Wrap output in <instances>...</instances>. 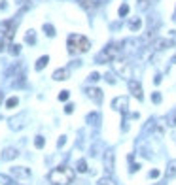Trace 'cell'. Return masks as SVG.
<instances>
[{
	"label": "cell",
	"instance_id": "obj_1",
	"mask_svg": "<svg viewBox=\"0 0 176 185\" xmlns=\"http://www.w3.org/2000/svg\"><path fill=\"white\" fill-rule=\"evenodd\" d=\"M76 177V172L70 166H57L47 174V181L51 185H70Z\"/></svg>",
	"mask_w": 176,
	"mask_h": 185
},
{
	"label": "cell",
	"instance_id": "obj_2",
	"mask_svg": "<svg viewBox=\"0 0 176 185\" xmlns=\"http://www.w3.org/2000/svg\"><path fill=\"white\" fill-rule=\"evenodd\" d=\"M66 45H68L70 53H87L91 47V42L85 36H82V34H70Z\"/></svg>",
	"mask_w": 176,
	"mask_h": 185
},
{
	"label": "cell",
	"instance_id": "obj_3",
	"mask_svg": "<svg viewBox=\"0 0 176 185\" xmlns=\"http://www.w3.org/2000/svg\"><path fill=\"white\" fill-rule=\"evenodd\" d=\"M112 68L117 76H121L123 80H133V68H131V62L129 61H123V59H114L112 61Z\"/></svg>",
	"mask_w": 176,
	"mask_h": 185
},
{
	"label": "cell",
	"instance_id": "obj_4",
	"mask_svg": "<svg viewBox=\"0 0 176 185\" xmlns=\"http://www.w3.org/2000/svg\"><path fill=\"white\" fill-rule=\"evenodd\" d=\"M13 34H15V21H11V19L0 21V36L11 40Z\"/></svg>",
	"mask_w": 176,
	"mask_h": 185
},
{
	"label": "cell",
	"instance_id": "obj_5",
	"mask_svg": "<svg viewBox=\"0 0 176 185\" xmlns=\"http://www.w3.org/2000/svg\"><path fill=\"white\" fill-rule=\"evenodd\" d=\"M102 165H104V170H106L108 176L114 172V166H116V153H114V149H106V151H104Z\"/></svg>",
	"mask_w": 176,
	"mask_h": 185
},
{
	"label": "cell",
	"instance_id": "obj_6",
	"mask_svg": "<svg viewBox=\"0 0 176 185\" xmlns=\"http://www.w3.org/2000/svg\"><path fill=\"white\" fill-rule=\"evenodd\" d=\"M27 113L23 111V113H19V115H15V117H11L10 119V129L11 130H21V129H25L27 127Z\"/></svg>",
	"mask_w": 176,
	"mask_h": 185
},
{
	"label": "cell",
	"instance_id": "obj_7",
	"mask_svg": "<svg viewBox=\"0 0 176 185\" xmlns=\"http://www.w3.org/2000/svg\"><path fill=\"white\" fill-rule=\"evenodd\" d=\"M129 92L135 98H138V100H142L144 98V92H142V85H140V81H136V80H129Z\"/></svg>",
	"mask_w": 176,
	"mask_h": 185
},
{
	"label": "cell",
	"instance_id": "obj_8",
	"mask_svg": "<svg viewBox=\"0 0 176 185\" xmlns=\"http://www.w3.org/2000/svg\"><path fill=\"white\" fill-rule=\"evenodd\" d=\"M11 176L15 177V180H29L32 174H30V168H27V166H13Z\"/></svg>",
	"mask_w": 176,
	"mask_h": 185
},
{
	"label": "cell",
	"instance_id": "obj_9",
	"mask_svg": "<svg viewBox=\"0 0 176 185\" xmlns=\"http://www.w3.org/2000/svg\"><path fill=\"white\" fill-rule=\"evenodd\" d=\"M127 106H129L127 96H117V98H114V100H112V108L117 110V111H121V113L127 111Z\"/></svg>",
	"mask_w": 176,
	"mask_h": 185
},
{
	"label": "cell",
	"instance_id": "obj_10",
	"mask_svg": "<svg viewBox=\"0 0 176 185\" xmlns=\"http://www.w3.org/2000/svg\"><path fill=\"white\" fill-rule=\"evenodd\" d=\"M85 92H87V96H89L95 104H101V102H102V91L98 89V87H87Z\"/></svg>",
	"mask_w": 176,
	"mask_h": 185
},
{
	"label": "cell",
	"instance_id": "obj_11",
	"mask_svg": "<svg viewBox=\"0 0 176 185\" xmlns=\"http://www.w3.org/2000/svg\"><path fill=\"white\" fill-rule=\"evenodd\" d=\"M17 157H19L17 147H4L2 153H0V159H2V161H13V159H17Z\"/></svg>",
	"mask_w": 176,
	"mask_h": 185
},
{
	"label": "cell",
	"instance_id": "obj_12",
	"mask_svg": "<svg viewBox=\"0 0 176 185\" xmlns=\"http://www.w3.org/2000/svg\"><path fill=\"white\" fill-rule=\"evenodd\" d=\"M70 77V70L68 68H59V70H55L53 72V80H57V81H65Z\"/></svg>",
	"mask_w": 176,
	"mask_h": 185
},
{
	"label": "cell",
	"instance_id": "obj_13",
	"mask_svg": "<svg viewBox=\"0 0 176 185\" xmlns=\"http://www.w3.org/2000/svg\"><path fill=\"white\" fill-rule=\"evenodd\" d=\"M171 45H172V42H171V40H163V38L153 40V44H152V47L157 49V51H161V49H167V47H171Z\"/></svg>",
	"mask_w": 176,
	"mask_h": 185
},
{
	"label": "cell",
	"instance_id": "obj_14",
	"mask_svg": "<svg viewBox=\"0 0 176 185\" xmlns=\"http://www.w3.org/2000/svg\"><path fill=\"white\" fill-rule=\"evenodd\" d=\"M165 176H167V177H174V176H176V159H174V161H171V162L167 165Z\"/></svg>",
	"mask_w": 176,
	"mask_h": 185
},
{
	"label": "cell",
	"instance_id": "obj_15",
	"mask_svg": "<svg viewBox=\"0 0 176 185\" xmlns=\"http://www.w3.org/2000/svg\"><path fill=\"white\" fill-rule=\"evenodd\" d=\"M76 2H78V6H82L83 10H87V11H91V10H95V2L93 0H76Z\"/></svg>",
	"mask_w": 176,
	"mask_h": 185
},
{
	"label": "cell",
	"instance_id": "obj_16",
	"mask_svg": "<svg viewBox=\"0 0 176 185\" xmlns=\"http://www.w3.org/2000/svg\"><path fill=\"white\" fill-rule=\"evenodd\" d=\"M47 62H49V57H47V55H44V57H40V59L36 61V64H34V68H36L38 72H40V70H44V68L47 66Z\"/></svg>",
	"mask_w": 176,
	"mask_h": 185
},
{
	"label": "cell",
	"instance_id": "obj_17",
	"mask_svg": "<svg viewBox=\"0 0 176 185\" xmlns=\"http://www.w3.org/2000/svg\"><path fill=\"white\" fill-rule=\"evenodd\" d=\"M165 121H167V127H171V129H174L176 127V110H172L168 115L165 117Z\"/></svg>",
	"mask_w": 176,
	"mask_h": 185
},
{
	"label": "cell",
	"instance_id": "obj_18",
	"mask_svg": "<svg viewBox=\"0 0 176 185\" xmlns=\"http://www.w3.org/2000/svg\"><path fill=\"white\" fill-rule=\"evenodd\" d=\"M87 123L89 125H98V123H101V115H98V113L97 111H93V113H89V115H87Z\"/></svg>",
	"mask_w": 176,
	"mask_h": 185
},
{
	"label": "cell",
	"instance_id": "obj_19",
	"mask_svg": "<svg viewBox=\"0 0 176 185\" xmlns=\"http://www.w3.org/2000/svg\"><path fill=\"white\" fill-rule=\"evenodd\" d=\"M76 170H78L80 174H85L87 172V161L85 159H80L78 162H76Z\"/></svg>",
	"mask_w": 176,
	"mask_h": 185
},
{
	"label": "cell",
	"instance_id": "obj_20",
	"mask_svg": "<svg viewBox=\"0 0 176 185\" xmlns=\"http://www.w3.org/2000/svg\"><path fill=\"white\" fill-rule=\"evenodd\" d=\"M97 185H117V183H116V180H114L112 176H104V177H101V180H98Z\"/></svg>",
	"mask_w": 176,
	"mask_h": 185
},
{
	"label": "cell",
	"instance_id": "obj_21",
	"mask_svg": "<svg viewBox=\"0 0 176 185\" xmlns=\"http://www.w3.org/2000/svg\"><path fill=\"white\" fill-rule=\"evenodd\" d=\"M13 176H6V174H0V185H13Z\"/></svg>",
	"mask_w": 176,
	"mask_h": 185
},
{
	"label": "cell",
	"instance_id": "obj_22",
	"mask_svg": "<svg viewBox=\"0 0 176 185\" xmlns=\"http://www.w3.org/2000/svg\"><path fill=\"white\" fill-rule=\"evenodd\" d=\"M140 27H142V21H140L138 17H136V19H133V21H131V23H129V28H131V30H133V32H136V30H138V28H140Z\"/></svg>",
	"mask_w": 176,
	"mask_h": 185
},
{
	"label": "cell",
	"instance_id": "obj_23",
	"mask_svg": "<svg viewBox=\"0 0 176 185\" xmlns=\"http://www.w3.org/2000/svg\"><path fill=\"white\" fill-rule=\"evenodd\" d=\"M44 146H46V138H44V136H40V134H38V136L34 138V147H36V149H42Z\"/></svg>",
	"mask_w": 176,
	"mask_h": 185
},
{
	"label": "cell",
	"instance_id": "obj_24",
	"mask_svg": "<svg viewBox=\"0 0 176 185\" xmlns=\"http://www.w3.org/2000/svg\"><path fill=\"white\" fill-rule=\"evenodd\" d=\"M44 32L47 34L49 38H53V36H55V28H53V25H49V23H44Z\"/></svg>",
	"mask_w": 176,
	"mask_h": 185
},
{
	"label": "cell",
	"instance_id": "obj_25",
	"mask_svg": "<svg viewBox=\"0 0 176 185\" xmlns=\"http://www.w3.org/2000/svg\"><path fill=\"white\" fill-rule=\"evenodd\" d=\"M19 104V98L17 96H11V98H8V100H6V108H15V106Z\"/></svg>",
	"mask_w": 176,
	"mask_h": 185
},
{
	"label": "cell",
	"instance_id": "obj_26",
	"mask_svg": "<svg viewBox=\"0 0 176 185\" xmlns=\"http://www.w3.org/2000/svg\"><path fill=\"white\" fill-rule=\"evenodd\" d=\"M150 4H153V0H138V10H148L150 8Z\"/></svg>",
	"mask_w": 176,
	"mask_h": 185
},
{
	"label": "cell",
	"instance_id": "obj_27",
	"mask_svg": "<svg viewBox=\"0 0 176 185\" xmlns=\"http://www.w3.org/2000/svg\"><path fill=\"white\" fill-rule=\"evenodd\" d=\"M25 40L29 42V44H34V42H36V34H34V30H29V32H27Z\"/></svg>",
	"mask_w": 176,
	"mask_h": 185
},
{
	"label": "cell",
	"instance_id": "obj_28",
	"mask_svg": "<svg viewBox=\"0 0 176 185\" xmlns=\"http://www.w3.org/2000/svg\"><path fill=\"white\" fill-rule=\"evenodd\" d=\"M119 17H125V15H127V13H129V6L127 4H121V6H119Z\"/></svg>",
	"mask_w": 176,
	"mask_h": 185
},
{
	"label": "cell",
	"instance_id": "obj_29",
	"mask_svg": "<svg viewBox=\"0 0 176 185\" xmlns=\"http://www.w3.org/2000/svg\"><path fill=\"white\" fill-rule=\"evenodd\" d=\"M19 51H21V45H17V44H13L11 49H10V53H11V55H19Z\"/></svg>",
	"mask_w": 176,
	"mask_h": 185
},
{
	"label": "cell",
	"instance_id": "obj_30",
	"mask_svg": "<svg viewBox=\"0 0 176 185\" xmlns=\"http://www.w3.org/2000/svg\"><path fill=\"white\" fill-rule=\"evenodd\" d=\"M68 91H61V95H59V100H62V102H65V100H68Z\"/></svg>",
	"mask_w": 176,
	"mask_h": 185
},
{
	"label": "cell",
	"instance_id": "obj_31",
	"mask_svg": "<svg viewBox=\"0 0 176 185\" xmlns=\"http://www.w3.org/2000/svg\"><path fill=\"white\" fill-rule=\"evenodd\" d=\"M152 100L155 102V104H159V102H161V92H153V95H152Z\"/></svg>",
	"mask_w": 176,
	"mask_h": 185
},
{
	"label": "cell",
	"instance_id": "obj_32",
	"mask_svg": "<svg viewBox=\"0 0 176 185\" xmlns=\"http://www.w3.org/2000/svg\"><path fill=\"white\" fill-rule=\"evenodd\" d=\"M89 80H91V81H97V80H101V76H98L97 72H91V74H89Z\"/></svg>",
	"mask_w": 176,
	"mask_h": 185
},
{
	"label": "cell",
	"instance_id": "obj_33",
	"mask_svg": "<svg viewBox=\"0 0 176 185\" xmlns=\"http://www.w3.org/2000/svg\"><path fill=\"white\" fill-rule=\"evenodd\" d=\"M74 111V104H66L65 106V113H72Z\"/></svg>",
	"mask_w": 176,
	"mask_h": 185
},
{
	"label": "cell",
	"instance_id": "obj_34",
	"mask_svg": "<svg viewBox=\"0 0 176 185\" xmlns=\"http://www.w3.org/2000/svg\"><path fill=\"white\" fill-rule=\"evenodd\" d=\"M65 144H66V136H61V138H59V142H57V147H62Z\"/></svg>",
	"mask_w": 176,
	"mask_h": 185
},
{
	"label": "cell",
	"instance_id": "obj_35",
	"mask_svg": "<svg viewBox=\"0 0 176 185\" xmlns=\"http://www.w3.org/2000/svg\"><path fill=\"white\" fill-rule=\"evenodd\" d=\"M6 51V42H4V38L0 36V53H4Z\"/></svg>",
	"mask_w": 176,
	"mask_h": 185
},
{
	"label": "cell",
	"instance_id": "obj_36",
	"mask_svg": "<svg viewBox=\"0 0 176 185\" xmlns=\"http://www.w3.org/2000/svg\"><path fill=\"white\" fill-rule=\"evenodd\" d=\"M106 81L108 83H116V77L112 76V74H106Z\"/></svg>",
	"mask_w": 176,
	"mask_h": 185
},
{
	"label": "cell",
	"instance_id": "obj_37",
	"mask_svg": "<svg viewBox=\"0 0 176 185\" xmlns=\"http://www.w3.org/2000/svg\"><path fill=\"white\" fill-rule=\"evenodd\" d=\"M150 177H159V170H152V172H150Z\"/></svg>",
	"mask_w": 176,
	"mask_h": 185
},
{
	"label": "cell",
	"instance_id": "obj_38",
	"mask_svg": "<svg viewBox=\"0 0 176 185\" xmlns=\"http://www.w3.org/2000/svg\"><path fill=\"white\" fill-rule=\"evenodd\" d=\"M138 168H140L138 165H131V172H136V170H138Z\"/></svg>",
	"mask_w": 176,
	"mask_h": 185
},
{
	"label": "cell",
	"instance_id": "obj_39",
	"mask_svg": "<svg viewBox=\"0 0 176 185\" xmlns=\"http://www.w3.org/2000/svg\"><path fill=\"white\" fill-rule=\"evenodd\" d=\"M2 104H4V92L0 91V106H2Z\"/></svg>",
	"mask_w": 176,
	"mask_h": 185
},
{
	"label": "cell",
	"instance_id": "obj_40",
	"mask_svg": "<svg viewBox=\"0 0 176 185\" xmlns=\"http://www.w3.org/2000/svg\"><path fill=\"white\" fill-rule=\"evenodd\" d=\"M25 2V0H17V4H23Z\"/></svg>",
	"mask_w": 176,
	"mask_h": 185
},
{
	"label": "cell",
	"instance_id": "obj_41",
	"mask_svg": "<svg viewBox=\"0 0 176 185\" xmlns=\"http://www.w3.org/2000/svg\"><path fill=\"white\" fill-rule=\"evenodd\" d=\"M153 2H157V0H153Z\"/></svg>",
	"mask_w": 176,
	"mask_h": 185
}]
</instances>
